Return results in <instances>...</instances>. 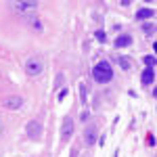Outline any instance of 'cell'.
<instances>
[{
    "label": "cell",
    "instance_id": "cell-1",
    "mask_svg": "<svg viewBox=\"0 0 157 157\" xmlns=\"http://www.w3.org/2000/svg\"><path fill=\"white\" fill-rule=\"evenodd\" d=\"M92 78L97 80L98 84H107L113 80V69H111V65H109L107 61H101L94 65V69H92Z\"/></svg>",
    "mask_w": 157,
    "mask_h": 157
},
{
    "label": "cell",
    "instance_id": "cell-2",
    "mask_svg": "<svg viewBox=\"0 0 157 157\" xmlns=\"http://www.w3.org/2000/svg\"><path fill=\"white\" fill-rule=\"evenodd\" d=\"M42 69H44V63H42V59L32 57V59L25 61V73H27V75H40V73H42Z\"/></svg>",
    "mask_w": 157,
    "mask_h": 157
},
{
    "label": "cell",
    "instance_id": "cell-3",
    "mask_svg": "<svg viewBox=\"0 0 157 157\" xmlns=\"http://www.w3.org/2000/svg\"><path fill=\"white\" fill-rule=\"evenodd\" d=\"M13 6L17 13H34L38 4L34 0H17V2H13Z\"/></svg>",
    "mask_w": 157,
    "mask_h": 157
},
{
    "label": "cell",
    "instance_id": "cell-4",
    "mask_svg": "<svg viewBox=\"0 0 157 157\" xmlns=\"http://www.w3.org/2000/svg\"><path fill=\"white\" fill-rule=\"evenodd\" d=\"M21 105H23V98L17 97V94H13V97H4V98H2V107L11 109V111H15V109H21Z\"/></svg>",
    "mask_w": 157,
    "mask_h": 157
},
{
    "label": "cell",
    "instance_id": "cell-5",
    "mask_svg": "<svg viewBox=\"0 0 157 157\" xmlns=\"http://www.w3.org/2000/svg\"><path fill=\"white\" fill-rule=\"evenodd\" d=\"M25 130H27V136H29V138H40V136H42V128H40L38 121H29Z\"/></svg>",
    "mask_w": 157,
    "mask_h": 157
},
{
    "label": "cell",
    "instance_id": "cell-6",
    "mask_svg": "<svg viewBox=\"0 0 157 157\" xmlns=\"http://www.w3.org/2000/svg\"><path fill=\"white\" fill-rule=\"evenodd\" d=\"M71 132H73V120H67L63 121V128H61V140H67L69 136H71Z\"/></svg>",
    "mask_w": 157,
    "mask_h": 157
},
{
    "label": "cell",
    "instance_id": "cell-7",
    "mask_svg": "<svg viewBox=\"0 0 157 157\" xmlns=\"http://www.w3.org/2000/svg\"><path fill=\"white\" fill-rule=\"evenodd\" d=\"M153 80H155V71H153V67H147L145 71H143V75H140V82H143L145 86H149Z\"/></svg>",
    "mask_w": 157,
    "mask_h": 157
},
{
    "label": "cell",
    "instance_id": "cell-8",
    "mask_svg": "<svg viewBox=\"0 0 157 157\" xmlns=\"http://www.w3.org/2000/svg\"><path fill=\"white\" fill-rule=\"evenodd\" d=\"M130 44H132V36H128V34H121V36H117V40H115V46H117V48L130 46Z\"/></svg>",
    "mask_w": 157,
    "mask_h": 157
},
{
    "label": "cell",
    "instance_id": "cell-9",
    "mask_svg": "<svg viewBox=\"0 0 157 157\" xmlns=\"http://www.w3.org/2000/svg\"><path fill=\"white\" fill-rule=\"evenodd\" d=\"M153 17V9H140V11L136 13V19L138 21H143V19H151Z\"/></svg>",
    "mask_w": 157,
    "mask_h": 157
},
{
    "label": "cell",
    "instance_id": "cell-10",
    "mask_svg": "<svg viewBox=\"0 0 157 157\" xmlns=\"http://www.w3.org/2000/svg\"><path fill=\"white\" fill-rule=\"evenodd\" d=\"M84 138H86V145H92V143L97 140V132H94V128H92V126L86 130V136H84Z\"/></svg>",
    "mask_w": 157,
    "mask_h": 157
},
{
    "label": "cell",
    "instance_id": "cell-11",
    "mask_svg": "<svg viewBox=\"0 0 157 157\" xmlns=\"http://www.w3.org/2000/svg\"><path fill=\"white\" fill-rule=\"evenodd\" d=\"M115 61L121 65V69H130V61H128V59H124V57H115Z\"/></svg>",
    "mask_w": 157,
    "mask_h": 157
},
{
    "label": "cell",
    "instance_id": "cell-12",
    "mask_svg": "<svg viewBox=\"0 0 157 157\" xmlns=\"http://www.w3.org/2000/svg\"><path fill=\"white\" fill-rule=\"evenodd\" d=\"M29 25H32V27H36V29H42V23H40V19H29Z\"/></svg>",
    "mask_w": 157,
    "mask_h": 157
},
{
    "label": "cell",
    "instance_id": "cell-13",
    "mask_svg": "<svg viewBox=\"0 0 157 157\" xmlns=\"http://www.w3.org/2000/svg\"><path fill=\"white\" fill-rule=\"evenodd\" d=\"M145 63H147V67H153V65H155V57H151V55L145 57Z\"/></svg>",
    "mask_w": 157,
    "mask_h": 157
},
{
    "label": "cell",
    "instance_id": "cell-14",
    "mask_svg": "<svg viewBox=\"0 0 157 157\" xmlns=\"http://www.w3.org/2000/svg\"><path fill=\"white\" fill-rule=\"evenodd\" d=\"M147 145H149V147H155V136H153V134H149V136H147Z\"/></svg>",
    "mask_w": 157,
    "mask_h": 157
},
{
    "label": "cell",
    "instance_id": "cell-15",
    "mask_svg": "<svg viewBox=\"0 0 157 157\" xmlns=\"http://www.w3.org/2000/svg\"><path fill=\"white\" fill-rule=\"evenodd\" d=\"M97 38H98V42H105V32H101V29H98V32H97Z\"/></svg>",
    "mask_w": 157,
    "mask_h": 157
},
{
    "label": "cell",
    "instance_id": "cell-16",
    "mask_svg": "<svg viewBox=\"0 0 157 157\" xmlns=\"http://www.w3.org/2000/svg\"><path fill=\"white\" fill-rule=\"evenodd\" d=\"M0 134H2V121H0Z\"/></svg>",
    "mask_w": 157,
    "mask_h": 157
}]
</instances>
